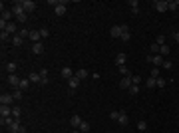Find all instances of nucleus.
Wrapping results in <instances>:
<instances>
[{
	"label": "nucleus",
	"mask_w": 179,
	"mask_h": 133,
	"mask_svg": "<svg viewBox=\"0 0 179 133\" xmlns=\"http://www.w3.org/2000/svg\"><path fill=\"white\" fill-rule=\"evenodd\" d=\"M10 10H12V14L18 18L20 22H26V20H28V14H26V10L22 8V4H20V2H16V4H14Z\"/></svg>",
	"instance_id": "1"
},
{
	"label": "nucleus",
	"mask_w": 179,
	"mask_h": 133,
	"mask_svg": "<svg viewBox=\"0 0 179 133\" xmlns=\"http://www.w3.org/2000/svg\"><path fill=\"white\" fill-rule=\"evenodd\" d=\"M20 4H22V8H24V10H26V14L36 10V2H32V0H20Z\"/></svg>",
	"instance_id": "2"
},
{
	"label": "nucleus",
	"mask_w": 179,
	"mask_h": 133,
	"mask_svg": "<svg viewBox=\"0 0 179 133\" xmlns=\"http://www.w3.org/2000/svg\"><path fill=\"white\" fill-rule=\"evenodd\" d=\"M0 12H2V18H0V20H4V22H10V18L14 16V14H12V10L4 8V4H0Z\"/></svg>",
	"instance_id": "3"
},
{
	"label": "nucleus",
	"mask_w": 179,
	"mask_h": 133,
	"mask_svg": "<svg viewBox=\"0 0 179 133\" xmlns=\"http://www.w3.org/2000/svg\"><path fill=\"white\" fill-rule=\"evenodd\" d=\"M153 8H155L157 12H165L167 10V0H155V2H153Z\"/></svg>",
	"instance_id": "4"
},
{
	"label": "nucleus",
	"mask_w": 179,
	"mask_h": 133,
	"mask_svg": "<svg viewBox=\"0 0 179 133\" xmlns=\"http://www.w3.org/2000/svg\"><path fill=\"white\" fill-rule=\"evenodd\" d=\"M12 101H14L12 93H2V95H0V103H2V105H10Z\"/></svg>",
	"instance_id": "5"
},
{
	"label": "nucleus",
	"mask_w": 179,
	"mask_h": 133,
	"mask_svg": "<svg viewBox=\"0 0 179 133\" xmlns=\"http://www.w3.org/2000/svg\"><path fill=\"white\" fill-rule=\"evenodd\" d=\"M20 81H22V80H20V78L16 76V73H12V76H8V84H10L12 87H16V89L20 87Z\"/></svg>",
	"instance_id": "6"
},
{
	"label": "nucleus",
	"mask_w": 179,
	"mask_h": 133,
	"mask_svg": "<svg viewBox=\"0 0 179 133\" xmlns=\"http://www.w3.org/2000/svg\"><path fill=\"white\" fill-rule=\"evenodd\" d=\"M60 76H62L64 80H70V78H74V76H76V73H74V70H72V68H62Z\"/></svg>",
	"instance_id": "7"
},
{
	"label": "nucleus",
	"mask_w": 179,
	"mask_h": 133,
	"mask_svg": "<svg viewBox=\"0 0 179 133\" xmlns=\"http://www.w3.org/2000/svg\"><path fill=\"white\" fill-rule=\"evenodd\" d=\"M0 117H12V107L10 105H0Z\"/></svg>",
	"instance_id": "8"
},
{
	"label": "nucleus",
	"mask_w": 179,
	"mask_h": 133,
	"mask_svg": "<svg viewBox=\"0 0 179 133\" xmlns=\"http://www.w3.org/2000/svg\"><path fill=\"white\" fill-rule=\"evenodd\" d=\"M119 87H121V89H129V87H132V76L121 78V81H119Z\"/></svg>",
	"instance_id": "9"
},
{
	"label": "nucleus",
	"mask_w": 179,
	"mask_h": 133,
	"mask_svg": "<svg viewBox=\"0 0 179 133\" xmlns=\"http://www.w3.org/2000/svg\"><path fill=\"white\" fill-rule=\"evenodd\" d=\"M129 38H132V34H129V26H127V24H121V40L127 42Z\"/></svg>",
	"instance_id": "10"
},
{
	"label": "nucleus",
	"mask_w": 179,
	"mask_h": 133,
	"mask_svg": "<svg viewBox=\"0 0 179 133\" xmlns=\"http://www.w3.org/2000/svg\"><path fill=\"white\" fill-rule=\"evenodd\" d=\"M28 80L32 84H42V76H40V72H32V73H28Z\"/></svg>",
	"instance_id": "11"
},
{
	"label": "nucleus",
	"mask_w": 179,
	"mask_h": 133,
	"mask_svg": "<svg viewBox=\"0 0 179 133\" xmlns=\"http://www.w3.org/2000/svg\"><path fill=\"white\" fill-rule=\"evenodd\" d=\"M28 38H30V40L36 44V42L42 40V34H40V30H30V36H28Z\"/></svg>",
	"instance_id": "12"
},
{
	"label": "nucleus",
	"mask_w": 179,
	"mask_h": 133,
	"mask_svg": "<svg viewBox=\"0 0 179 133\" xmlns=\"http://www.w3.org/2000/svg\"><path fill=\"white\" fill-rule=\"evenodd\" d=\"M118 123H119V125H127V123H129V117H127V113H126V111H119Z\"/></svg>",
	"instance_id": "13"
},
{
	"label": "nucleus",
	"mask_w": 179,
	"mask_h": 133,
	"mask_svg": "<svg viewBox=\"0 0 179 133\" xmlns=\"http://www.w3.org/2000/svg\"><path fill=\"white\" fill-rule=\"evenodd\" d=\"M42 52H44V44H42V42L32 44V54H36V56H38V54H42Z\"/></svg>",
	"instance_id": "14"
},
{
	"label": "nucleus",
	"mask_w": 179,
	"mask_h": 133,
	"mask_svg": "<svg viewBox=\"0 0 179 133\" xmlns=\"http://www.w3.org/2000/svg\"><path fill=\"white\" fill-rule=\"evenodd\" d=\"M80 123H82V117H80V115H72V117H70V125H72L74 129H78Z\"/></svg>",
	"instance_id": "15"
},
{
	"label": "nucleus",
	"mask_w": 179,
	"mask_h": 133,
	"mask_svg": "<svg viewBox=\"0 0 179 133\" xmlns=\"http://www.w3.org/2000/svg\"><path fill=\"white\" fill-rule=\"evenodd\" d=\"M66 10H68V4H66V2H62L60 6H56V16H64Z\"/></svg>",
	"instance_id": "16"
},
{
	"label": "nucleus",
	"mask_w": 179,
	"mask_h": 133,
	"mask_svg": "<svg viewBox=\"0 0 179 133\" xmlns=\"http://www.w3.org/2000/svg\"><path fill=\"white\" fill-rule=\"evenodd\" d=\"M68 86H70V92H74V89L80 86V80L74 76V78H70V80H68Z\"/></svg>",
	"instance_id": "17"
},
{
	"label": "nucleus",
	"mask_w": 179,
	"mask_h": 133,
	"mask_svg": "<svg viewBox=\"0 0 179 133\" xmlns=\"http://www.w3.org/2000/svg\"><path fill=\"white\" fill-rule=\"evenodd\" d=\"M82 133H90V121H86V119H82V123H80V127H78Z\"/></svg>",
	"instance_id": "18"
},
{
	"label": "nucleus",
	"mask_w": 179,
	"mask_h": 133,
	"mask_svg": "<svg viewBox=\"0 0 179 133\" xmlns=\"http://www.w3.org/2000/svg\"><path fill=\"white\" fill-rule=\"evenodd\" d=\"M115 66H126V54H118L115 56Z\"/></svg>",
	"instance_id": "19"
},
{
	"label": "nucleus",
	"mask_w": 179,
	"mask_h": 133,
	"mask_svg": "<svg viewBox=\"0 0 179 133\" xmlns=\"http://www.w3.org/2000/svg\"><path fill=\"white\" fill-rule=\"evenodd\" d=\"M110 34H112L113 38H121V26H112Z\"/></svg>",
	"instance_id": "20"
},
{
	"label": "nucleus",
	"mask_w": 179,
	"mask_h": 133,
	"mask_svg": "<svg viewBox=\"0 0 179 133\" xmlns=\"http://www.w3.org/2000/svg\"><path fill=\"white\" fill-rule=\"evenodd\" d=\"M4 32H8L10 36H16V24H14V22H8V26H6Z\"/></svg>",
	"instance_id": "21"
},
{
	"label": "nucleus",
	"mask_w": 179,
	"mask_h": 133,
	"mask_svg": "<svg viewBox=\"0 0 179 133\" xmlns=\"http://www.w3.org/2000/svg\"><path fill=\"white\" fill-rule=\"evenodd\" d=\"M16 68H18V66H16V62H8V64H6V72H8V76H12V73L16 72Z\"/></svg>",
	"instance_id": "22"
},
{
	"label": "nucleus",
	"mask_w": 179,
	"mask_h": 133,
	"mask_svg": "<svg viewBox=\"0 0 179 133\" xmlns=\"http://www.w3.org/2000/svg\"><path fill=\"white\" fill-rule=\"evenodd\" d=\"M88 76H90V73H88V70H78V72H76V78H78L80 81H82V80H86Z\"/></svg>",
	"instance_id": "23"
},
{
	"label": "nucleus",
	"mask_w": 179,
	"mask_h": 133,
	"mask_svg": "<svg viewBox=\"0 0 179 133\" xmlns=\"http://www.w3.org/2000/svg\"><path fill=\"white\" fill-rule=\"evenodd\" d=\"M167 10H179V0H169L167 2Z\"/></svg>",
	"instance_id": "24"
},
{
	"label": "nucleus",
	"mask_w": 179,
	"mask_h": 133,
	"mask_svg": "<svg viewBox=\"0 0 179 133\" xmlns=\"http://www.w3.org/2000/svg\"><path fill=\"white\" fill-rule=\"evenodd\" d=\"M0 40H2V44H6V42H12V36L8 32H0Z\"/></svg>",
	"instance_id": "25"
},
{
	"label": "nucleus",
	"mask_w": 179,
	"mask_h": 133,
	"mask_svg": "<svg viewBox=\"0 0 179 133\" xmlns=\"http://www.w3.org/2000/svg\"><path fill=\"white\" fill-rule=\"evenodd\" d=\"M30 84H32V81L28 80V78H24V80L20 81V87H18V89H22V92H24V89H28V87H30Z\"/></svg>",
	"instance_id": "26"
},
{
	"label": "nucleus",
	"mask_w": 179,
	"mask_h": 133,
	"mask_svg": "<svg viewBox=\"0 0 179 133\" xmlns=\"http://www.w3.org/2000/svg\"><path fill=\"white\" fill-rule=\"evenodd\" d=\"M129 6H132V12L133 14L139 12V2H137V0H129Z\"/></svg>",
	"instance_id": "27"
},
{
	"label": "nucleus",
	"mask_w": 179,
	"mask_h": 133,
	"mask_svg": "<svg viewBox=\"0 0 179 133\" xmlns=\"http://www.w3.org/2000/svg\"><path fill=\"white\" fill-rule=\"evenodd\" d=\"M22 42H24V38H20V34L12 36V44H14V46H22Z\"/></svg>",
	"instance_id": "28"
},
{
	"label": "nucleus",
	"mask_w": 179,
	"mask_h": 133,
	"mask_svg": "<svg viewBox=\"0 0 179 133\" xmlns=\"http://www.w3.org/2000/svg\"><path fill=\"white\" fill-rule=\"evenodd\" d=\"M40 76H42V86L48 84V70H40Z\"/></svg>",
	"instance_id": "29"
},
{
	"label": "nucleus",
	"mask_w": 179,
	"mask_h": 133,
	"mask_svg": "<svg viewBox=\"0 0 179 133\" xmlns=\"http://www.w3.org/2000/svg\"><path fill=\"white\" fill-rule=\"evenodd\" d=\"M169 52H171V50H169V46H167V44H163V46L159 48V56H167Z\"/></svg>",
	"instance_id": "30"
},
{
	"label": "nucleus",
	"mask_w": 179,
	"mask_h": 133,
	"mask_svg": "<svg viewBox=\"0 0 179 133\" xmlns=\"http://www.w3.org/2000/svg\"><path fill=\"white\" fill-rule=\"evenodd\" d=\"M157 78H151V76H149V78H147V87H157Z\"/></svg>",
	"instance_id": "31"
},
{
	"label": "nucleus",
	"mask_w": 179,
	"mask_h": 133,
	"mask_svg": "<svg viewBox=\"0 0 179 133\" xmlns=\"http://www.w3.org/2000/svg\"><path fill=\"white\" fill-rule=\"evenodd\" d=\"M22 93H24V92H22V89H14L12 97H14V100H16V101H20V100H22Z\"/></svg>",
	"instance_id": "32"
},
{
	"label": "nucleus",
	"mask_w": 179,
	"mask_h": 133,
	"mask_svg": "<svg viewBox=\"0 0 179 133\" xmlns=\"http://www.w3.org/2000/svg\"><path fill=\"white\" fill-rule=\"evenodd\" d=\"M20 115H22V109H20V107H12V117L20 119Z\"/></svg>",
	"instance_id": "33"
},
{
	"label": "nucleus",
	"mask_w": 179,
	"mask_h": 133,
	"mask_svg": "<svg viewBox=\"0 0 179 133\" xmlns=\"http://www.w3.org/2000/svg\"><path fill=\"white\" fill-rule=\"evenodd\" d=\"M159 48H161V46H159V44H155V42H153L151 46H149V52H151V54H159Z\"/></svg>",
	"instance_id": "34"
},
{
	"label": "nucleus",
	"mask_w": 179,
	"mask_h": 133,
	"mask_svg": "<svg viewBox=\"0 0 179 133\" xmlns=\"http://www.w3.org/2000/svg\"><path fill=\"white\" fill-rule=\"evenodd\" d=\"M137 129H139V131H145V129H147V121H143V119L137 121Z\"/></svg>",
	"instance_id": "35"
},
{
	"label": "nucleus",
	"mask_w": 179,
	"mask_h": 133,
	"mask_svg": "<svg viewBox=\"0 0 179 133\" xmlns=\"http://www.w3.org/2000/svg\"><path fill=\"white\" fill-rule=\"evenodd\" d=\"M129 93H132V95H137V93H139V86L132 84V87H129Z\"/></svg>",
	"instance_id": "36"
},
{
	"label": "nucleus",
	"mask_w": 179,
	"mask_h": 133,
	"mask_svg": "<svg viewBox=\"0 0 179 133\" xmlns=\"http://www.w3.org/2000/svg\"><path fill=\"white\" fill-rule=\"evenodd\" d=\"M161 68H165V70H171V68H173V62H171V60H163V66H161Z\"/></svg>",
	"instance_id": "37"
},
{
	"label": "nucleus",
	"mask_w": 179,
	"mask_h": 133,
	"mask_svg": "<svg viewBox=\"0 0 179 133\" xmlns=\"http://www.w3.org/2000/svg\"><path fill=\"white\" fill-rule=\"evenodd\" d=\"M132 84L139 86V84H141V76H132Z\"/></svg>",
	"instance_id": "38"
},
{
	"label": "nucleus",
	"mask_w": 179,
	"mask_h": 133,
	"mask_svg": "<svg viewBox=\"0 0 179 133\" xmlns=\"http://www.w3.org/2000/svg\"><path fill=\"white\" fill-rule=\"evenodd\" d=\"M40 34H42V38H48L50 36V30L48 28H40Z\"/></svg>",
	"instance_id": "39"
},
{
	"label": "nucleus",
	"mask_w": 179,
	"mask_h": 133,
	"mask_svg": "<svg viewBox=\"0 0 179 133\" xmlns=\"http://www.w3.org/2000/svg\"><path fill=\"white\" fill-rule=\"evenodd\" d=\"M119 72L123 73V78H126V76H132V73H129V70H127L126 66H119Z\"/></svg>",
	"instance_id": "40"
},
{
	"label": "nucleus",
	"mask_w": 179,
	"mask_h": 133,
	"mask_svg": "<svg viewBox=\"0 0 179 133\" xmlns=\"http://www.w3.org/2000/svg\"><path fill=\"white\" fill-rule=\"evenodd\" d=\"M62 2H64V0H48V4H50V6H60Z\"/></svg>",
	"instance_id": "41"
},
{
	"label": "nucleus",
	"mask_w": 179,
	"mask_h": 133,
	"mask_svg": "<svg viewBox=\"0 0 179 133\" xmlns=\"http://www.w3.org/2000/svg\"><path fill=\"white\" fill-rule=\"evenodd\" d=\"M155 81H157V87H165V80H163L161 76H159V78H157Z\"/></svg>",
	"instance_id": "42"
},
{
	"label": "nucleus",
	"mask_w": 179,
	"mask_h": 133,
	"mask_svg": "<svg viewBox=\"0 0 179 133\" xmlns=\"http://www.w3.org/2000/svg\"><path fill=\"white\" fill-rule=\"evenodd\" d=\"M155 44H159V46H163V44H165V38H163V36H157V40H155Z\"/></svg>",
	"instance_id": "43"
},
{
	"label": "nucleus",
	"mask_w": 179,
	"mask_h": 133,
	"mask_svg": "<svg viewBox=\"0 0 179 133\" xmlns=\"http://www.w3.org/2000/svg\"><path fill=\"white\" fill-rule=\"evenodd\" d=\"M151 78H159V68H153L151 70Z\"/></svg>",
	"instance_id": "44"
},
{
	"label": "nucleus",
	"mask_w": 179,
	"mask_h": 133,
	"mask_svg": "<svg viewBox=\"0 0 179 133\" xmlns=\"http://www.w3.org/2000/svg\"><path fill=\"white\" fill-rule=\"evenodd\" d=\"M110 117H112L113 121H118V117H119V111H112V113H110Z\"/></svg>",
	"instance_id": "45"
},
{
	"label": "nucleus",
	"mask_w": 179,
	"mask_h": 133,
	"mask_svg": "<svg viewBox=\"0 0 179 133\" xmlns=\"http://www.w3.org/2000/svg\"><path fill=\"white\" fill-rule=\"evenodd\" d=\"M173 38H175V42L179 44V32H175V34H173Z\"/></svg>",
	"instance_id": "46"
},
{
	"label": "nucleus",
	"mask_w": 179,
	"mask_h": 133,
	"mask_svg": "<svg viewBox=\"0 0 179 133\" xmlns=\"http://www.w3.org/2000/svg\"><path fill=\"white\" fill-rule=\"evenodd\" d=\"M72 133H82V131H80V129H72Z\"/></svg>",
	"instance_id": "47"
},
{
	"label": "nucleus",
	"mask_w": 179,
	"mask_h": 133,
	"mask_svg": "<svg viewBox=\"0 0 179 133\" xmlns=\"http://www.w3.org/2000/svg\"><path fill=\"white\" fill-rule=\"evenodd\" d=\"M8 133H18V131H8Z\"/></svg>",
	"instance_id": "48"
}]
</instances>
